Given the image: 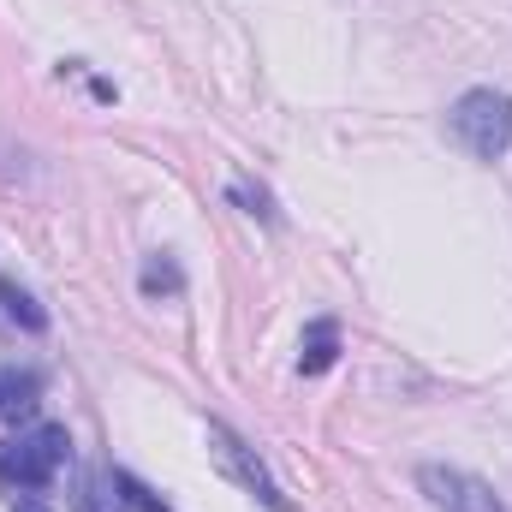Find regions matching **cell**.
Masks as SVG:
<instances>
[{"instance_id":"1","label":"cell","mask_w":512,"mask_h":512,"mask_svg":"<svg viewBox=\"0 0 512 512\" xmlns=\"http://www.w3.org/2000/svg\"><path fill=\"white\" fill-rule=\"evenodd\" d=\"M447 137L471 155V161H501L512 149V96L507 90H465L447 108Z\"/></svg>"},{"instance_id":"2","label":"cell","mask_w":512,"mask_h":512,"mask_svg":"<svg viewBox=\"0 0 512 512\" xmlns=\"http://www.w3.org/2000/svg\"><path fill=\"white\" fill-rule=\"evenodd\" d=\"M66 459H72L66 423H36V429H24V435L0 453V483H6V489H48V483L66 471Z\"/></svg>"},{"instance_id":"3","label":"cell","mask_w":512,"mask_h":512,"mask_svg":"<svg viewBox=\"0 0 512 512\" xmlns=\"http://www.w3.org/2000/svg\"><path fill=\"white\" fill-rule=\"evenodd\" d=\"M209 453H215V465H221V471H227V477H233L245 495H256L268 512H298L286 495H280V483L268 477V465L256 459L251 447H245V441L227 429V423H209Z\"/></svg>"},{"instance_id":"4","label":"cell","mask_w":512,"mask_h":512,"mask_svg":"<svg viewBox=\"0 0 512 512\" xmlns=\"http://www.w3.org/2000/svg\"><path fill=\"white\" fill-rule=\"evenodd\" d=\"M417 489L435 512H507V501L483 477L453 471V465H417Z\"/></svg>"},{"instance_id":"5","label":"cell","mask_w":512,"mask_h":512,"mask_svg":"<svg viewBox=\"0 0 512 512\" xmlns=\"http://www.w3.org/2000/svg\"><path fill=\"white\" fill-rule=\"evenodd\" d=\"M72 512H131V495H126V483H120V471H102V465H90V471L78 477Z\"/></svg>"},{"instance_id":"6","label":"cell","mask_w":512,"mask_h":512,"mask_svg":"<svg viewBox=\"0 0 512 512\" xmlns=\"http://www.w3.org/2000/svg\"><path fill=\"white\" fill-rule=\"evenodd\" d=\"M334 358H340V328L334 322H310L304 340H298V370L304 376H328Z\"/></svg>"},{"instance_id":"7","label":"cell","mask_w":512,"mask_h":512,"mask_svg":"<svg viewBox=\"0 0 512 512\" xmlns=\"http://www.w3.org/2000/svg\"><path fill=\"white\" fill-rule=\"evenodd\" d=\"M36 405H42V376H36V370H6V376H0V417L18 423V417H30Z\"/></svg>"},{"instance_id":"8","label":"cell","mask_w":512,"mask_h":512,"mask_svg":"<svg viewBox=\"0 0 512 512\" xmlns=\"http://www.w3.org/2000/svg\"><path fill=\"white\" fill-rule=\"evenodd\" d=\"M0 304H6V316H12L18 328H30V334H42V328H48V310H42L18 280H0Z\"/></svg>"},{"instance_id":"9","label":"cell","mask_w":512,"mask_h":512,"mask_svg":"<svg viewBox=\"0 0 512 512\" xmlns=\"http://www.w3.org/2000/svg\"><path fill=\"white\" fill-rule=\"evenodd\" d=\"M179 286H185V274H179L173 262H149V268H143V292H149V298H161V292H179Z\"/></svg>"},{"instance_id":"10","label":"cell","mask_w":512,"mask_h":512,"mask_svg":"<svg viewBox=\"0 0 512 512\" xmlns=\"http://www.w3.org/2000/svg\"><path fill=\"white\" fill-rule=\"evenodd\" d=\"M233 197L245 203V215H262V221H274V209H268V191H251V185L239 179V185H233Z\"/></svg>"},{"instance_id":"11","label":"cell","mask_w":512,"mask_h":512,"mask_svg":"<svg viewBox=\"0 0 512 512\" xmlns=\"http://www.w3.org/2000/svg\"><path fill=\"white\" fill-rule=\"evenodd\" d=\"M120 483H126V495H131V507H137V512H167V507H161V495H149L137 477H126V471H120Z\"/></svg>"},{"instance_id":"12","label":"cell","mask_w":512,"mask_h":512,"mask_svg":"<svg viewBox=\"0 0 512 512\" xmlns=\"http://www.w3.org/2000/svg\"><path fill=\"white\" fill-rule=\"evenodd\" d=\"M12 512H54V507H48V501H36V495H24V501H18Z\"/></svg>"}]
</instances>
